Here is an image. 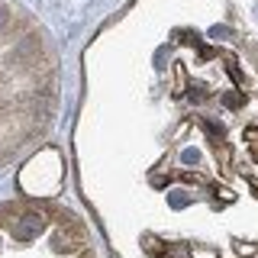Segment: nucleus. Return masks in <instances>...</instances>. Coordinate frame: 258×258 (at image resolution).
Here are the masks:
<instances>
[{
	"label": "nucleus",
	"instance_id": "obj_1",
	"mask_svg": "<svg viewBox=\"0 0 258 258\" xmlns=\"http://www.w3.org/2000/svg\"><path fill=\"white\" fill-rule=\"evenodd\" d=\"M142 248H145V252H152V255H165V242H161V239H149V236H145L142 239Z\"/></svg>",
	"mask_w": 258,
	"mask_h": 258
},
{
	"label": "nucleus",
	"instance_id": "obj_2",
	"mask_svg": "<svg viewBox=\"0 0 258 258\" xmlns=\"http://www.w3.org/2000/svg\"><path fill=\"white\" fill-rule=\"evenodd\" d=\"M223 103H226L229 110H239L242 103H245V97H242L239 91H232V94H226V97H223Z\"/></svg>",
	"mask_w": 258,
	"mask_h": 258
},
{
	"label": "nucleus",
	"instance_id": "obj_3",
	"mask_svg": "<svg viewBox=\"0 0 258 258\" xmlns=\"http://www.w3.org/2000/svg\"><path fill=\"white\" fill-rule=\"evenodd\" d=\"M190 255H194V258H216V248H207V245H190Z\"/></svg>",
	"mask_w": 258,
	"mask_h": 258
},
{
	"label": "nucleus",
	"instance_id": "obj_4",
	"mask_svg": "<svg viewBox=\"0 0 258 258\" xmlns=\"http://www.w3.org/2000/svg\"><path fill=\"white\" fill-rule=\"evenodd\" d=\"M216 197L220 200H236V194H232L229 187H216Z\"/></svg>",
	"mask_w": 258,
	"mask_h": 258
},
{
	"label": "nucleus",
	"instance_id": "obj_5",
	"mask_svg": "<svg viewBox=\"0 0 258 258\" xmlns=\"http://www.w3.org/2000/svg\"><path fill=\"white\" fill-rule=\"evenodd\" d=\"M4 26H7V10L0 7V29H4Z\"/></svg>",
	"mask_w": 258,
	"mask_h": 258
}]
</instances>
